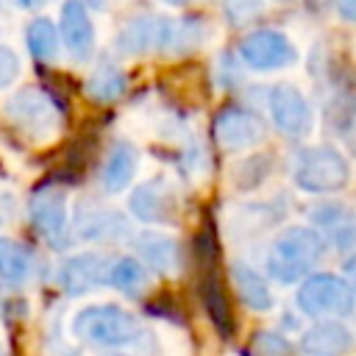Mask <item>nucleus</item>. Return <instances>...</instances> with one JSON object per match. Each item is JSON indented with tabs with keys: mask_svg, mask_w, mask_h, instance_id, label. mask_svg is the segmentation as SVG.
<instances>
[{
	"mask_svg": "<svg viewBox=\"0 0 356 356\" xmlns=\"http://www.w3.org/2000/svg\"><path fill=\"white\" fill-rule=\"evenodd\" d=\"M325 253L323 236L312 225H286L267 250V273L278 284H298L314 273Z\"/></svg>",
	"mask_w": 356,
	"mask_h": 356,
	"instance_id": "f257e3e1",
	"label": "nucleus"
},
{
	"mask_svg": "<svg viewBox=\"0 0 356 356\" xmlns=\"http://www.w3.org/2000/svg\"><path fill=\"white\" fill-rule=\"evenodd\" d=\"M75 339L95 348H125L145 342V325L117 303H92L72 317Z\"/></svg>",
	"mask_w": 356,
	"mask_h": 356,
	"instance_id": "7ed1b4c3",
	"label": "nucleus"
},
{
	"mask_svg": "<svg viewBox=\"0 0 356 356\" xmlns=\"http://www.w3.org/2000/svg\"><path fill=\"white\" fill-rule=\"evenodd\" d=\"M125 86H128L125 72L114 61H100L86 78V97L92 103L108 106V103H114L125 95Z\"/></svg>",
	"mask_w": 356,
	"mask_h": 356,
	"instance_id": "4be33fe9",
	"label": "nucleus"
},
{
	"mask_svg": "<svg viewBox=\"0 0 356 356\" xmlns=\"http://www.w3.org/2000/svg\"><path fill=\"white\" fill-rule=\"evenodd\" d=\"M28 217L36 234L56 250H64L70 245V211H67V195L56 184L39 186L28 200Z\"/></svg>",
	"mask_w": 356,
	"mask_h": 356,
	"instance_id": "0eeeda50",
	"label": "nucleus"
},
{
	"mask_svg": "<svg viewBox=\"0 0 356 356\" xmlns=\"http://www.w3.org/2000/svg\"><path fill=\"white\" fill-rule=\"evenodd\" d=\"M295 300L298 309L314 320L348 317L356 309V292L350 289L345 275H334V273H312L309 278H303Z\"/></svg>",
	"mask_w": 356,
	"mask_h": 356,
	"instance_id": "39448f33",
	"label": "nucleus"
},
{
	"mask_svg": "<svg viewBox=\"0 0 356 356\" xmlns=\"http://www.w3.org/2000/svg\"><path fill=\"white\" fill-rule=\"evenodd\" d=\"M211 136H214V142H217L222 150L239 153V150H248V147H256L259 142H264L267 125H264V120H261L256 111H250V108L225 106L222 111L214 114Z\"/></svg>",
	"mask_w": 356,
	"mask_h": 356,
	"instance_id": "1a4fd4ad",
	"label": "nucleus"
},
{
	"mask_svg": "<svg viewBox=\"0 0 356 356\" xmlns=\"http://www.w3.org/2000/svg\"><path fill=\"white\" fill-rule=\"evenodd\" d=\"M17 78H19V58L11 47L0 44V92L8 89Z\"/></svg>",
	"mask_w": 356,
	"mask_h": 356,
	"instance_id": "c85d7f7f",
	"label": "nucleus"
},
{
	"mask_svg": "<svg viewBox=\"0 0 356 356\" xmlns=\"http://www.w3.org/2000/svg\"><path fill=\"white\" fill-rule=\"evenodd\" d=\"M203 39H206V25H203V19H167V17H161L159 53L184 56V53L200 47Z\"/></svg>",
	"mask_w": 356,
	"mask_h": 356,
	"instance_id": "aec40b11",
	"label": "nucleus"
},
{
	"mask_svg": "<svg viewBox=\"0 0 356 356\" xmlns=\"http://www.w3.org/2000/svg\"><path fill=\"white\" fill-rule=\"evenodd\" d=\"M337 11H339L342 19L356 25V0H337Z\"/></svg>",
	"mask_w": 356,
	"mask_h": 356,
	"instance_id": "c756f323",
	"label": "nucleus"
},
{
	"mask_svg": "<svg viewBox=\"0 0 356 356\" xmlns=\"http://www.w3.org/2000/svg\"><path fill=\"white\" fill-rule=\"evenodd\" d=\"M108 356H128V353H108Z\"/></svg>",
	"mask_w": 356,
	"mask_h": 356,
	"instance_id": "f704fd0d",
	"label": "nucleus"
},
{
	"mask_svg": "<svg viewBox=\"0 0 356 356\" xmlns=\"http://www.w3.org/2000/svg\"><path fill=\"white\" fill-rule=\"evenodd\" d=\"M83 3H86L89 8H103V6H106V0H83Z\"/></svg>",
	"mask_w": 356,
	"mask_h": 356,
	"instance_id": "473e14b6",
	"label": "nucleus"
},
{
	"mask_svg": "<svg viewBox=\"0 0 356 356\" xmlns=\"http://www.w3.org/2000/svg\"><path fill=\"white\" fill-rule=\"evenodd\" d=\"M342 270H345V281H348V284H350V289L356 292V253H348V259H345Z\"/></svg>",
	"mask_w": 356,
	"mask_h": 356,
	"instance_id": "7c9ffc66",
	"label": "nucleus"
},
{
	"mask_svg": "<svg viewBox=\"0 0 356 356\" xmlns=\"http://www.w3.org/2000/svg\"><path fill=\"white\" fill-rule=\"evenodd\" d=\"M234 184L239 189H256L259 184H264V178L270 175V156L267 153H253L248 159H242L234 167Z\"/></svg>",
	"mask_w": 356,
	"mask_h": 356,
	"instance_id": "a878e982",
	"label": "nucleus"
},
{
	"mask_svg": "<svg viewBox=\"0 0 356 356\" xmlns=\"http://www.w3.org/2000/svg\"><path fill=\"white\" fill-rule=\"evenodd\" d=\"M136 256L145 267H150L159 275H175L184 267V250L181 242L161 231H142L134 236Z\"/></svg>",
	"mask_w": 356,
	"mask_h": 356,
	"instance_id": "dca6fc26",
	"label": "nucleus"
},
{
	"mask_svg": "<svg viewBox=\"0 0 356 356\" xmlns=\"http://www.w3.org/2000/svg\"><path fill=\"white\" fill-rule=\"evenodd\" d=\"M312 228L337 253L356 250V209L342 200H320L309 209Z\"/></svg>",
	"mask_w": 356,
	"mask_h": 356,
	"instance_id": "9b49d317",
	"label": "nucleus"
},
{
	"mask_svg": "<svg viewBox=\"0 0 356 356\" xmlns=\"http://www.w3.org/2000/svg\"><path fill=\"white\" fill-rule=\"evenodd\" d=\"M222 14L231 25H248L261 14V0H222Z\"/></svg>",
	"mask_w": 356,
	"mask_h": 356,
	"instance_id": "cd10ccee",
	"label": "nucleus"
},
{
	"mask_svg": "<svg viewBox=\"0 0 356 356\" xmlns=\"http://www.w3.org/2000/svg\"><path fill=\"white\" fill-rule=\"evenodd\" d=\"M8 122L28 139L42 142L50 139L56 134L58 125V108L56 103L47 97V92L36 89V86H22L19 92H14L6 106H3Z\"/></svg>",
	"mask_w": 356,
	"mask_h": 356,
	"instance_id": "423d86ee",
	"label": "nucleus"
},
{
	"mask_svg": "<svg viewBox=\"0 0 356 356\" xmlns=\"http://www.w3.org/2000/svg\"><path fill=\"white\" fill-rule=\"evenodd\" d=\"M111 264H114V256L97 253V250L70 256L58 267V284L67 295H86L97 286H108Z\"/></svg>",
	"mask_w": 356,
	"mask_h": 356,
	"instance_id": "f8f14e48",
	"label": "nucleus"
},
{
	"mask_svg": "<svg viewBox=\"0 0 356 356\" xmlns=\"http://www.w3.org/2000/svg\"><path fill=\"white\" fill-rule=\"evenodd\" d=\"M161 3H167V6H189L192 0H161Z\"/></svg>",
	"mask_w": 356,
	"mask_h": 356,
	"instance_id": "72a5a7b5",
	"label": "nucleus"
},
{
	"mask_svg": "<svg viewBox=\"0 0 356 356\" xmlns=\"http://www.w3.org/2000/svg\"><path fill=\"white\" fill-rule=\"evenodd\" d=\"M108 286H114L117 292H122L128 298H139L145 292V286H147V270H145V264L136 256H114Z\"/></svg>",
	"mask_w": 356,
	"mask_h": 356,
	"instance_id": "b1692460",
	"label": "nucleus"
},
{
	"mask_svg": "<svg viewBox=\"0 0 356 356\" xmlns=\"http://www.w3.org/2000/svg\"><path fill=\"white\" fill-rule=\"evenodd\" d=\"M267 111L273 117V125L289 136V139H303L314 128V111L309 100L303 97L300 89L292 83H275L267 92Z\"/></svg>",
	"mask_w": 356,
	"mask_h": 356,
	"instance_id": "9d476101",
	"label": "nucleus"
},
{
	"mask_svg": "<svg viewBox=\"0 0 356 356\" xmlns=\"http://www.w3.org/2000/svg\"><path fill=\"white\" fill-rule=\"evenodd\" d=\"M275 3H292V0H275Z\"/></svg>",
	"mask_w": 356,
	"mask_h": 356,
	"instance_id": "c9c22d12",
	"label": "nucleus"
},
{
	"mask_svg": "<svg viewBox=\"0 0 356 356\" xmlns=\"http://www.w3.org/2000/svg\"><path fill=\"white\" fill-rule=\"evenodd\" d=\"M348 178H350L348 159L334 145H312L298 150L295 156L292 181L303 192H312V195L339 192L348 184Z\"/></svg>",
	"mask_w": 356,
	"mask_h": 356,
	"instance_id": "20e7f679",
	"label": "nucleus"
},
{
	"mask_svg": "<svg viewBox=\"0 0 356 356\" xmlns=\"http://www.w3.org/2000/svg\"><path fill=\"white\" fill-rule=\"evenodd\" d=\"M25 44H28V53L36 61H53L58 56V33H56V25L47 17L31 19L28 28H25Z\"/></svg>",
	"mask_w": 356,
	"mask_h": 356,
	"instance_id": "393cba45",
	"label": "nucleus"
},
{
	"mask_svg": "<svg viewBox=\"0 0 356 356\" xmlns=\"http://www.w3.org/2000/svg\"><path fill=\"white\" fill-rule=\"evenodd\" d=\"M192 256H195V267H197V295L211 317V325L217 328L220 337L231 339L236 331V317L231 309L225 281L220 275V250H217V239H214L211 228H203L195 236Z\"/></svg>",
	"mask_w": 356,
	"mask_h": 356,
	"instance_id": "f03ea898",
	"label": "nucleus"
},
{
	"mask_svg": "<svg viewBox=\"0 0 356 356\" xmlns=\"http://www.w3.org/2000/svg\"><path fill=\"white\" fill-rule=\"evenodd\" d=\"M250 350H253V356H295L292 345H289L281 334H273V331H259V334H253Z\"/></svg>",
	"mask_w": 356,
	"mask_h": 356,
	"instance_id": "bb28decb",
	"label": "nucleus"
},
{
	"mask_svg": "<svg viewBox=\"0 0 356 356\" xmlns=\"http://www.w3.org/2000/svg\"><path fill=\"white\" fill-rule=\"evenodd\" d=\"M0 356H3V345H0Z\"/></svg>",
	"mask_w": 356,
	"mask_h": 356,
	"instance_id": "e433bc0d",
	"label": "nucleus"
},
{
	"mask_svg": "<svg viewBox=\"0 0 356 356\" xmlns=\"http://www.w3.org/2000/svg\"><path fill=\"white\" fill-rule=\"evenodd\" d=\"M33 273V253L8 236H0V281L8 286H22Z\"/></svg>",
	"mask_w": 356,
	"mask_h": 356,
	"instance_id": "5701e85b",
	"label": "nucleus"
},
{
	"mask_svg": "<svg viewBox=\"0 0 356 356\" xmlns=\"http://www.w3.org/2000/svg\"><path fill=\"white\" fill-rule=\"evenodd\" d=\"M159 39H161V17L139 14L120 28V33L114 39V50L125 58L145 56L150 50H159Z\"/></svg>",
	"mask_w": 356,
	"mask_h": 356,
	"instance_id": "6ab92c4d",
	"label": "nucleus"
},
{
	"mask_svg": "<svg viewBox=\"0 0 356 356\" xmlns=\"http://www.w3.org/2000/svg\"><path fill=\"white\" fill-rule=\"evenodd\" d=\"M356 345L353 331L339 320H320L300 337V350L306 356H345Z\"/></svg>",
	"mask_w": 356,
	"mask_h": 356,
	"instance_id": "a211bd4d",
	"label": "nucleus"
},
{
	"mask_svg": "<svg viewBox=\"0 0 356 356\" xmlns=\"http://www.w3.org/2000/svg\"><path fill=\"white\" fill-rule=\"evenodd\" d=\"M58 33L72 61L86 64L95 56V25L83 0H64L58 14Z\"/></svg>",
	"mask_w": 356,
	"mask_h": 356,
	"instance_id": "4468645a",
	"label": "nucleus"
},
{
	"mask_svg": "<svg viewBox=\"0 0 356 356\" xmlns=\"http://www.w3.org/2000/svg\"><path fill=\"white\" fill-rule=\"evenodd\" d=\"M136 170H139V147L128 139H117L106 150V159L100 167V184L108 195H117L131 186Z\"/></svg>",
	"mask_w": 356,
	"mask_h": 356,
	"instance_id": "f3484780",
	"label": "nucleus"
},
{
	"mask_svg": "<svg viewBox=\"0 0 356 356\" xmlns=\"http://www.w3.org/2000/svg\"><path fill=\"white\" fill-rule=\"evenodd\" d=\"M72 231L83 242H120L122 236L131 234L122 211L108 206H92V203H83L75 209Z\"/></svg>",
	"mask_w": 356,
	"mask_h": 356,
	"instance_id": "2eb2a0df",
	"label": "nucleus"
},
{
	"mask_svg": "<svg viewBox=\"0 0 356 356\" xmlns=\"http://www.w3.org/2000/svg\"><path fill=\"white\" fill-rule=\"evenodd\" d=\"M17 8H25V11H33V8H39V6H44L47 0H11Z\"/></svg>",
	"mask_w": 356,
	"mask_h": 356,
	"instance_id": "2f4dec72",
	"label": "nucleus"
},
{
	"mask_svg": "<svg viewBox=\"0 0 356 356\" xmlns=\"http://www.w3.org/2000/svg\"><path fill=\"white\" fill-rule=\"evenodd\" d=\"M236 50H239L242 64L250 67V70H256V72L286 70L298 58L295 44L289 42V36L281 33V31H273V28L250 31L248 36H242V42H239Z\"/></svg>",
	"mask_w": 356,
	"mask_h": 356,
	"instance_id": "6e6552de",
	"label": "nucleus"
},
{
	"mask_svg": "<svg viewBox=\"0 0 356 356\" xmlns=\"http://www.w3.org/2000/svg\"><path fill=\"white\" fill-rule=\"evenodd\" d=\"M128 209L139 222L167 225V222H175L178 217V195L172 184H167L164 178H147L131 192Z\"/></svg>",
	"mask_w": 356,
	"mask_h": 356,
	"instance_id": "ddd939ff",
	"label": "nucleus"
},
{
	"mask_svg": "<svg viewBox=\"0 0 356 356\" xmlns=\"http://www.w3.org/2000/svg\"><path fill=\"white\" fill-rule=\"evenodd\" d=\"M228 275H231V284H234L236 298H239L248 309H253V312H267V309H273V292H270L267 281H264L248 261H234L231 270H228Z\"/></svg>",
	"mask_w": 356,
	"mask_h": 356,
	"instance_id": "412c9836",
	"label": "nucleus"
}]
</instances>
